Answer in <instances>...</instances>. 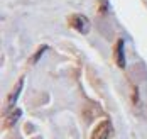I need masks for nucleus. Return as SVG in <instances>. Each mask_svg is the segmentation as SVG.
Instances as JSON below:
<instances>
[{"instance_id":"nucleus-1","label":"nucleus","mask_w":147,"mask_h":139,"mask_svg":"<svg viewBox=\"0 0 147 139\" xmlns=\"http://www.w3.org/2000/svg\"><path fill=\"white\" fill-rule=\"evenodd\" d=\"M69 26L73 29H76L80 34H88L90 29H91L90 19L86 16H83V14H73L69 17Z\"/></svg>"},{"instance_id":"nucleus-2","label":"nucleus","mask_w":147,"mask_h":139,"mask_svg":"<svg viewBox=\"0 0 147 139\" xmlns=\"http://www.w3.org/2000/svg\"><path fill=\"white\" fill-rule=\"evenodd\" d=\"M110 132H112V122L108 119H105V121H102V122L93 129L91 139H108Z\"/></svg>"},{"instance_id":"nucleus-3","label":"nucleus","mask_w":147,"mask_h":139,"mask_svg":"<svg viewBox=\"0 0 147 139\" xmlns=\"http://www.w3.org/2000/svg\"><path fill=\"white\" fill-rule=\"evenodd\" d=\"M22 87H24V78H20V80L14 85L12 92L9 93V98H7V108H9V110L15 105V102H17L19 95H20V92H22Z\"/></svg>"},{"instance_id":"nucleus-4","label":"nucleus","mask_w":147,"mask_h":139,"mask_svg":"<svg viewBox=\"0 0 147 139\" xmlns=\"http://www.w3.org/2000/svg\"><path fill=\"white\" fill-rule=\"evenodd\" d=\"M115 61L118 68H125V49H123V39H118L115 44Z\"/></svg>"},{"instance_id":"nucleus-5","label":"nucleus","mask_w":147,"mask_h":139,"mask_svg":"<svg viewBox=\"0 0 147 139\" xmlns=\"http://www.w3.org/2000/svg\"><path fill=\"white\" fill-rule=\"evenodd\" d=\"M20 115H22V110H20V108H14L12 112H9V114L5 115V122H3V125H5V127H12V125L19 121Z\"/></svg>"},{"instance_id":"nucleus-6","label":"nucleus","mask_w":147,"mask_h":139,"mask_svg":"<svg viewBox=\"0 0 147 139\" xmlns=\"http://www.w3.org/2000/svg\"><path fill=\"white\" fill-rule=\"evenodd\" d=\"M46 49H47V46H41V47H39V51H37V53L34 54V58H32V63H37V61H39V58L42 56V53H44Z\"/></svg>"}]
</instances>
